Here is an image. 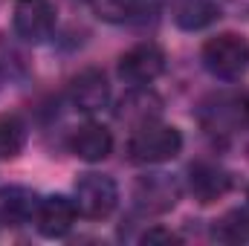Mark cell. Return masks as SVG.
Returning <instances> with one entry per match:
<instances>
[{"label": "cell", "mask_w": 249, "mask_h": 246, "mask_svg": "<svg viewBox=\"0 0 249 246\" xmlns=\"http://www.w3.org/2000/svg\"><path fill=\"white\" fill-rule=\"evenodd\" d=\"M183 151V133L174 124L145 122L127 139V159L136 165H157L168 162Z\"/></svg>", "instance_id": "6da1fadb"}, {"label": "cell", "mask_w": 249, "mask_h": 246, "mask_svg": "<svg viewBox=\"0 0 249 246\" xmlns=\"http://www.w3.org/2000/svg\"><path fill=\"white\" fill-rule=\"evenodd\" d=\"M203 67L220 81H238L249 70V41L244 35L223 32L203 44Z\"/></svg>", "instance_id": "7a4b0ae2"}, {"label": "cell", "mask_w": 249, "mask_h": 246, "mask_svg": "<svg viewBox=\"0 0 249 246\" xmlns=\"http://www.w3.org/2000/svg\"><path fill=\"white\" fill-rule=\"evenodd\" d=\"M165 72V50L154 41L136 44L119 55V78L130 87H148Z\"/></svg>", "instance_id": "3957f363"}, {"label": "cell", "mask_w": 249, "mask_h": 246, "mask_svg": "<svg viewBox=\"0 0 249 246\" xmlns=\"http://www.w3.org/2000/svg\"><path fill=\"white\" fill-rule=\"evenodd\" d=\"M119 203V188L107 174H84L75 183V206L78 214L90 220H105Z\"/></svg>", "instance_id": "277c9868"}, {"label": "cell", "mask_w": 249, "mask_h": 246, "mask_svg": "<svg viewBox=\"0 0 249 246\" xmlns=\"http://www.w3.org/2000/svg\"><path fill=\"white\" fill-rule=\"evenodd\" d=\"M75 217H78V206L75 200L64 197V194H50L44 200H38V209H35V229L44 235V238H64L72 232L75 226Z\"/></svg>", "instance_id": "5b68a950"}, {"label": "cell", "mask_w": 249, "mask_h": 246, "mask_svg": "<svg viewBox=\"0 0 249 246\" xmlns=\"http://www.w3.org/2000/svg\"><path fill=\"white\" fill-rule=\"evenodd\" d=\"M55 26V3L53 0H18L15 6V32L29 41L38 44L44 38H50Z\"/></svg>", "instance_id": "8992f818"}, {"label": "cell", "mask_w": 249, "mask_h": 246, "mask_svg": "<svg viewBox=\"0 0 249 246\" xmlns=\"http://www.w3.org/2000/svg\"><path fill=\"white\" fill-rule=\"evenodd\" d=\"M110 99V84H107V75L96 67H87L81 70L78 75H72L70 81V102L75 110L81 113H96L107 105Z\"/></svg>", "instance_id": "52a82bcc"}, {"label": "cell", "mask_w": 249, "mask_h": 246, "mask_svg": "<svg viewBox=\"0 0 249 246\" xmlns=\"http://www.w3.org/2000/svg\"><path fill=\"white\" fill-rule=\"evenodd\" d=\"M200 122L206 130L212 133H229L241 124H247V116H244V96L232 93V96H214L209 99L203 107H200Z\"/></svg>", "instance_id": "ba28073f"}, {"label": "cell", "mask_w": 249, "mask_h": 246, "mask_svg": "<svg viewBox=\"0 0 249 246\" xmlns=\"http://www.w3.org/2000/svg\"><path fill=\"white\" fill-rule=\"evenodd\" d=\"M70 151L84 159V162H102L113 151V133L99 122H87L72 130L70 136Z\"/></svg>", "instance_id": "9c48e42d"}, {"label": "cell", "mask_w": 249, "mask_h": 246, "mask_svg": "<svg viewBox=\"0 0 249 246\" xmlns=\"http://www.w3.org/2000/svg\"><path fill=\"white\" fill-rule=\"evenodd\" d=\"M229 188H232V177H229L226 168H220L214 162H194L191 165V171H188V191L194 194V200L214 203Z\"/></svg>", "instance_id": "30bf717a"}, {"label": "cell", "mask_w": 249, "mask_h": 246, "mask_svg": "<svg viewBox=\"0 0 249 246\" xmlns=\"http://www.w3.org/2000/svg\"><path fill=\"white\" fill-rule=\"evenodd\" d=\"M177 194H180L177 183H174L171 177H165V174L145 177L142 183L136 185V203H139L145 211H154V214H157V211H168V209H174Z\"/></svg>", "instance_id": "8fae6325"}, {"label": "cell", "mask_w": 249, "mask_h": 246, "mask_svg": "<svg viewBox=\"0 0 249 246\" xmlns=\"http://www.w3.org/2000/svg\"><path fill=\"white\" fill-rule=\"evenodd\" d=\"M38 200L26 188H3L0 191V223L9 226H23L35 220Z\"/></svg>", "instance_id": "7c38bea8"}, {"label": "cell", "mask_w": 249, "mask_h": 246, "mask_svg": "<svg viewBox=\"0 0 249 246\" xmlns=\"http://www.w3.org/2000/svg\"><path fill=\"white\" fill-rule=\"evenodd\" d=\"M220 18V3L217 0H183L174 20L180 29L188 32H197V29H206L209 23H214Z\"/></svg>", "instance_id": "4fadbf2b"}, {"label": "cell", "mask_w": 249, "mask_h": 246, "mask_svg": "<svg viewBox=\"0 0 249 246\" xmlns=\"http://www.w3.org/2000/svg\"><path fill=\"white\" fill-rule=\"evenodd\" d=\"M26 145V124L15 113L0 116V159H12L23 151Z\"/></svg>", "instance_id": "5bb4252c"}, {"label": "cell", "mask_w": 249, "mask_h": 246, "mask_svg": "<svg viewBox=\"0 0 249 246\" xmlns=\"http://www.w3.org/2000/svg\"><path fill=\"white\" fill-rule=\"evenodd\" d=\"M160 102L151 96V93H130L122 102V110H119V119H127V122H136V127L145 122H157V107Z\"/></svg>", "instance_id": "9a60e30c"}, {"label": "cell", "mask_w": 249, "mask_h": 246, "mask_svg": "<svg viewBox=\"0 0 249 246\" xmlns=\"http://www.w3.org/2000/svg\"><path fill=\"white\" fill-rule=\"evenodd\" d=\"M93 12L107 23H130L142 12V0H93Z\"/></svg>", "instance_id": "2e32d148"}, {"label": "cell", "mask_w": 249, "mask_h": 246, "mask_svg": "<svg viewBox=\"0 0 249 246\" xmlns=\"http://www.w3.org/2000/svg\"><path fill=\"white\" fill-rule=\"evenodd\" d=\"M214 238L223 241V244L249 241V214L247 211H229V214L214 226Z\"/></svg>", "instance_id": "e0dca14e"}, {"label": "cell", "mask_w": 249, "mask_h": 246, "mask_svg": "<svg viewBox=\"0 0 249 246\" xmlns=\"http://www.w3.org/2000/svg\"><path fill=\"white\" fill-rule=\"evenodd\" d=\"M174 241H177V235H171L165 229H151L142 235V244H174Z\"/></svg>", "instance_id": "ac0fdd59"}, {"label": "cell", "mask_w": 249, "mask_h": 246, "mask_svg": "<svg viewBox=\"0 0 249 246\" xmlns=\"http://www.w3.org/2000/svg\"><path fill=\"white\" fill-rule=\"evenodd\" d=\"M154 3H165V0H154Z\"/></svg>", "instance_id": "d6986e66"}, {"label": "cell", "mask_w": 249, "mask_h": 246, "mask_svg": "<svg viewBox=\"0 0 249 246\" xmlns=\"http://www.w3.org/2000/svg\"><path fill=\"white\" fill-rule=\"evenodd\" d=\"M247 200H249V191H247Z\"/></svg>", "instance_id": "ffe728a7"}, {"label": "cell", "mask_w": 249, "mask_h": 246, "mask_svg": "<svg viewBox=\"0 0 249 246\" xmlns=\"http://www.w3.org/2000/svg\"><path fill=\"white\" fill-rule=\"evenodd\" d=\"M217 3H223V0H217Z\"/></svg>", "instance_id": "44dd1931"}]
</instances>
